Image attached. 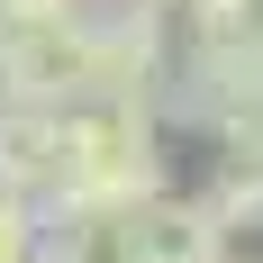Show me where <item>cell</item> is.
Wrapping results in <instances>:
<instances>
[{"mask_svg":"<svg viewBox=\"0 0 263 263\" xmlns=\"http://www.w3.org/2000/svg\"><path fill=\"white\" fill-rule=\"evenodd\" d=\"M209 136H218V163H263V91H245Z\"/></svg>","mask_w":263,"mask_h":263,"instance_id":"obj_9","label":"cell"},{"mask_svg":"<svg viewBox=\"0 0 263 263\" xmlns=\"http://www.w3.org/2000/svg\"><path fill=\"white\" fill-rule=\"evenodd\" d=\"M155 191H173L155 109H136V100H73L64 109V163H54V191L36 209H145Z\"/></svg>","mask_w":263,"mask_h":263,"instance_id":"obj_1","label":"cell"},{"mask_svg":"<svg viewBox=\"0 0 263 263\" xmlns=\"http://www.w3.org/2000/svg\"><path fill=\"white\" fill-rule=\"evenodd\" d=\"M227 254V227L209 218L200 191H155L136 209V263H218Z\"/></svg>","mask_w":263,"mask_h":263,"instance_id":"obj_4","label":"cell"},{"mask_svg":"<svg viewBox=\"0 0 263 263\" xmlns=\"http://www.w3.org/2000/svg\"><path fill=\"white\" fill-rule=\"evenodd\" d=\"M263 27V0H173V36L209 46V36H245Z\"/></svg>","mask_w":263,"mask_h":263,"instance_id":"obj_8","label":"cell"},{"mask_svg":"<svg viewBox=\"0 0 263 263\" xmlns=\"http://www.w3.org/2000/svg\"><path fill=\"white\" fill-rule=\"evenodd\" d=\"M173 9L155 0H118L82 18V100H136L155 109V82L173 73Z\"/></svg>","mask_w":263,"mask_h":263,"instance_id":"obj_2","label":"cell"},{"mask_svg":"<svg viewBox=\"0 0 263 263\" xmlns=\"http://www.w3.org/2000/svg\"><path fill=\"white\" fill-rule=\"evenodd\" d=\"M155 9H173V0H155Z\"/></svg>","mask_w":263,"mask_h":263,"instance_id":"obj_11","label":"cell"},{"mask_svg":"<svg viewBox=\"0 0 263 263\" xmlns=\"http://www.w3.org/2000/svg\"><path fill=\"white\" fill-rule=\"evenodd\" d=\"M36 200H18V191H0V263H36Z\"/></svg>","mask_w":263,"mask_h":263,"instance_id":"obj_10","label":"cell"},{"mask_svg":"<svg viewBox=\"0 0 263 263\" xmlns=\"http://www.w3.org/2000/svg\"><path fill=\"white\" fill-rule=\"evenodd\" d=\"M54 163H64V109L0 100V191L46 200V191H54Z\"/></svg>","mask_w":263,"mask_h":263,"instance_id":"obj_5","label":"cell"},{"mask_svg":"<svg viewBox=\"0 0 263 263\" xmlns=\"http://www.w3.org/2000/svg\"><path fill=\"white\" fill-rule=\"evenodd\" d=\"M200 200H209V218L227 227V236H245V227H263V163H218Z\"/></svg>","mask_w":263,"mask_h":263,"instance_id":"obj_7","label":"cell"},{"mask_svg":"<svg viewBox=\"0 0 263 263\" xmlns=\"http://www.w3.org/2000/svg\"><path fill=\"white\" fill-rule=\"evenodd\" d=\"M82 18H91V9H64V18H0V100L73 109L82 100Z\"/></svg>","mask_w":263,"mask_h":263,"instance_id":"obj_3","label":"cell"},{"mask_svg":"<svg viewBox=\"0 0 263 263\" xmlns=\"http://www.w3.org/2000/svg\"><path fill=\"white\" fill-rule=\"evenodd\" d=\"M218 263H236V254H218Z\"/></svg>","mask_w":263,"mask_h":263,"instance_id":"obj_12","label":"cell"},{"mask_svg":"<svg viewBox=\"0 0 263 263\" xmlns=\"http://www.w3.org/2000/svg\"><path fill=\"white\" fill-rule=\"evenodd\" d=\"M36 263H136V209H46Z\"/></svg>","mask_w":263,"mask_h":263,"instance_id":"obj_6","label":"cell"}]
</instances>
